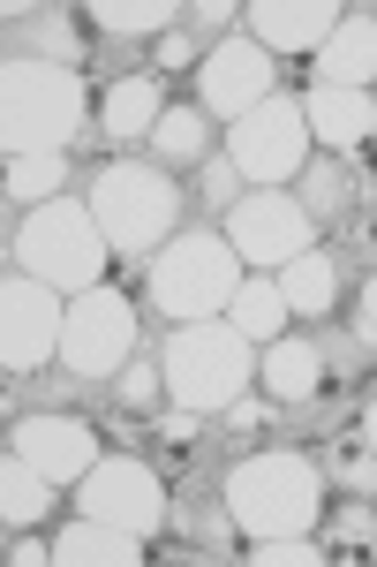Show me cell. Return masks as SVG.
<instances>
[{
	"label": "cell",
	"instance_id": "obj_1",
	"mask_svg": "<svg viewBox=\"0 0 377 567\" xmlns=\"http://www.w3.org/2000/svg\"><path fill=\"white\" fill-rule=\"evenodd\" d=\"M317 499H325V470L310 454H287V446L242 454L227 470V515L250 537H294V529H310L317 523Z\"/></svg>",
	"mask_w": 377,
	"mask_h": 567
},
{
	"label": "cell",
	"instance_id": "obj_2",
	"mask_svg": "<svg viewBox=\"0 0 377 567\" xmlns=\"http://www.w3.org/2000/svg\"><path fill=\"white\" fill-rule=\"evenodd\" d=\"M84 76L76 69H53V61H8L0 76V136H8V159H31V152H61L69 136L84 130Z\"/></svg>",
	"mask_w": 377,
	"mask_h": 567
},
{
	"label": "cell",
	"instance_id": "obj_3",
	"mask_svg": "<svg viewBox=\"0 0 377 567\" xmlns=\"http://www.w3.org/2000/svg\"><path fill=\"white\" fill-rule=\"evenodd\" d=\"M106 235H98V219H91V205H76V197H53V205H31V219L15 227V265L31 272V280H45V288H98L106 280Z\"/></svg>",
	"mask_w": 377,
	"mask_h": 567
},
{
	"label": "cell",
	"instance_id": "obj_4",
	"mask_svg": "<svg viewBox=\"0 0 377 567\" xmlns=\"http://www.w3.org/2000/svg\"><path fill=\"white\" fill-rule=\"evenodd\" d=\"M242 288V250L227 235H174L167 250L151 258V303L167 310L174 326H197V318H219Z\"/></svg>",
	"mask_w": 377,
	"mask_h": 567
},
{
	"label": "cell",
	"instance_id": "obj_5",
	"mask_svg": "<svg viewBox=\"0 0 377 567\" xmlns=\"http://www.w3.org/2000/svg\"><path fill=\"white\" fill-rule=\"evenodd\" d=\"M250 386V333H234L227 318H197V326H181L167 341V393L181 409H234Z\"/></svg>",
	"mask_w": 377,
	"mask_h": 567
},
{
	"label": "cell",
	"instance_id": "obj_6",
	"mask_svg": "<svg viewBox=\"0 0 377 567\" xmlns=\"http://www.w3.org/2000/svg\"><path fill=\"white\" fill-rule=\"evenodd\" d=\"M91 219L114 250H167V227L181 219V189L159 167H106L91 189Z\"/></svg>",
	"mask_w": 377,
	"mask_h": 567
},
{
	"label": "cell",
	"instance_id": "obj_7",
	"mask_svg": "<svg viewBox=\"0 0 377 567\" xmlns=\"http://www.w3.org/2000/svg\"><path fill=\"white\" fill-rule=\"evenodd\" d=\"M302 159H310V114H302V99H287V91H272L227 136V167L250 182V189H272V182L302 175Z\"/></svg>",
	"mask_w": 377,
	"mask_h": 567
},
{
	"label": "cell",
	"instance_id": "obj_8",
	"mask_svg": "<svg viewBox=\"0 0 377 567\" xmlns=\"http://www.w3.org/2000/svg\"><path fill=\"white\" fill-rule=\"evenodd\" d=\"M136 355V310H128L122 288H84L69 303V326H61V363L76 379H122V363Z\"/></svg>",
	"mask_w": 377,
	"mask_h": 567
},
{
	"label": "cell",
	"instance_id": "obj_9",
	"mask_svg": "<svg viewBox=\"0 0 377 567\" xmlns=\"http://www.w3.org/2000/svg\"><path fill=\"white\" fill-rule=\"evenodd\" d=\"M76 507L98 515V523H122L136 537H151V529L167 523V484H159V470H144L136 454H98V470L76 484Z\"/></svg>",
	"mask_w": 377,
	"mask_h": 567
},
{
	"label": "cell",
	"instance_id": "obj_10",
	"mask_svg": "<svg viewBox=\"0 0 377 567\" xmlns=\"http://www.w3.org/2000/svg\"><path fill=\"white\" fill-rule=\"evenodd\" d=\"M61 326H69L61 288H45L31 272H8V288H0V355H8V371H39L45 355H61Z\"/></svg>",
	"mask_w": 377,
	"mask_h": 567
},
{
	"label": "cell",
	"instance_id": "obj_11",
	"mask_svg": "<svg viewBox=\"0 0 377 567\" xmlns=\"http://www.w3.org/2000/svg\"><path fill=\"white\" fill-rule=\"evenodd\" d=\"M272 91H280V69H272V53H264L256 39H219V45L205 53V76H197L205 114H219V122H242V114H256Z\"/></svg>",
	"mask_w": 377,
	"mask_h": 567
},
{
	"label": "cell",
	"instance_id": "obj_12",
	"mask_svg": "<svg viewBox=\"0 0 377 567\" xmlns=\"http://www.w3.org/2000/svg\"><path fill=\"white\" fill-rule=\"evenodd\" d=\"M227 243L250 265H287V258L310 250V213H302V197H287V189H250L227 213Z\"/></svg>",
	"mask_w": 377,
	"mask_h": 567
},
{
	"label": "cell",
	"instance_id": "obj_13",
	"mask_svg": "<svg viewBox=\"0 0 377 567\" xmlns=\"http://www.w3.org/2000/svg\"><path fill=\"white\" fill-rule=\"evenodd\" d=\"M8 454H23V462L45 470L53 484H84L91 470H98V432H91L84 416H23Z\"/></svg>",
	"mask_w": 377,
	"mask_h": 567
},
{
	"label": "cell",
	"instance_id": "obj_14",
	"mask_svg": "<svg viewBox=\"0 0 377 567\" xmlns=\"http://www.w3.org/2000/svg\"><path fill=\"white\" fill-rule=\"evenodd\" d=\"M339 16L333 0H256L250 8V39L264 45V53H325V39H333Z\"/></svg>",
	"mask_w": 377,
	"mask_h": 567
},
{
	"label": "cell",
	"instance_id": "obj_15",
	"mask_svg": "<svg viewBox=\"0 0 377 567\" xmlns=\"http://www.w3.org/2000/svg\"><path fill=\"white\" fill-rule=\"evenodd\" d=\"M302 114H310V130H317V144H333V152H355L363 136H377V99H370V91L317 84L310 99H302Z\"/></svg>",
	"mask_w": 377,
	"mask_h": 567
},
{
	"label": "cell",
	"instance_id": "obj_16",
	"mask_svg": "<svg viewBox=\"0 0 377 567\" xmlns=\"http://www.w3.org/2000/svg\"><path fill=\"white\" fill-rule=\"evenodd\" d=\"M317 84H339V91H370L377 84V16H347L333 39H325Z\"/></svg>",
	"mask_w": 377,
	"mask_h": 567
},
{
	"label": "cell",
	"instance_id": "obj_17",
	"mask_svg": "<svg viewBox=\"0 0 377 567\" xmlns=\"http://www.w3.org/2000/svg\"><path fill=\"white\" fill-rule=\"evenodd\" d=\"M136 553H144V537L122 529V523H98V515H84L76 529L53 537V560L61 567H128Z\"/></svg>",
	"mask_w": 377,
	"mask_h": 567
},
{
	"label": "cell",
	"instance_id": "obj_18",
	"mask_svg": "<svg viewBox=\"0 0 377 567\" xmlns=\"http://www.w3.org/2000/svg\"><path fill=\"white\" fill-rule=\"evenodd\" d=\"M159 114H167V99H159L151 76H122V84H106V99H98V130L114 136V144L151 136V130H159Z\"/></svg>",
	"mask_w": 377,
	"mask_h": 567
},
{
	"label": "cell",
	"instance_id": "obj_19",
	"mask_svg": "<svg viewBox=\"0 0 377 567\" xmlns=\"http://www.w3.org/2000/svg\"><path fill=\"white\" fill-rule=\"evenodd\" d=\"M317 386H325V355H317V341H272L264 349V393L280 401V409H294V401H317Z\"/></svg>",
	"mask_w": 377,
	"mask_h": 567
},
{
	"label": "cell",
	"instance_id": "obj_20",
	"mask_svg": "<svg viewBox=\"0 0 377 567\" xmlns=\"http://www.w3.org/2000/svg\"><path fill=\"white\" fill-rule=\"evenodd\" d=\"M8 31L31 45L39 61L53 69H69V61H84V39H76V23L61 16V8H8Z\"/></svg>",
	"mask_w": 377,
	"mask_h": 567
},
{
	"label": "cell",
	"instance_id": "obj_21",
	"mask_svg": "<svg viewBox=\"0 0 377 567\" xmlns=\"http://www.w3.org/2000/svg\"><path fill=\"white\" fill-rule=\"evenodd\" d=\"M280 296H287V310H310V318H325V310L339 303V265L325 258V250H302V258L280 265Z\"/></svg>",
	"mask_w": 377,
	"mask_h": 567
},
{
	"label": "cell",
	"instance_id": "obj_22",
	"mask_svg": "<svg viewBox=\"0 0 377 567\" xmlns=\"http://www.w3.org/2000/svg\"><path fill=\"white\" fill-rule=\"evenodd\" d=\"M53 492H61V484L45 477V470H31L23 454H8V470H0V515H8V529H31V523H45Z\"/></svg>",
	"mask_w": 377,
	"mask_h": 567
},
{
	"label": "cell",
	"instance_id": "obj_23",
	"mask_svg": "<svg viewBox=\"0 0 377 567\" xmlns=\"http://www.w3.org/2000/svg\"><path fill=\"white\" fill-rule=\"evenodd\" d=\"M287 318H294V310H287V296H280V280H242L234 303H227V326L250 333V341H280Z\"/></svg>",
	"mask_w": 377,
	"mask_h": 567
},
{
	"label": "cell",
	"instance_id": "obj_24",
	"mask_svg": "<svg viewBox=\"0 0 377 567\" xmlns=\"http://www.w3.org/2000/svg\"><path fill=\"white\" fill-rule=\"evenodd\" d=\"M91 23L114 31V39H167L174 8L167 0H106V8H91Z\"/></svg>",
	"mask_w": 377,
	"mask_h": 567
},
{
	"label": "cell",
	"instance_id": "obj_25",
	"mask_svg": "<svg viewBox=\"0 0 377 567\" xmlns=\"http://www.w3.org/2000/svg\"><path fill=\"white\" fill-rule=\"evenodd\" d=\"M69 159L61 152H31V159H8V205H53L61 197Z\"/></svg>",
	"mask_w": 377,
	"mask_h": 567
},
{
	"label": "cell",
	"instance_id": "obj_26",
	"mask_svg": "<svg viewBox=\"0 0 377 567\" xmlns=\"http://www.w3.org/2000/svg\"><path fill=\"white\" fill-rule=\"evenodd\" d=\"M205 106H167V114H159V130H151V152H159V159H197V167H205Z\"/></svg>",
	"mask_w": 377,
	"mask_h": 567
},
{
	"label": "cell",
	"instance_id": "obj_27",
	"mask_svg": "<svg viewBox=\"0 0 377 567\" xmlns=\"http://www.w3.org/2000/svg\"><path fill=\"white\" fill-rule=\"evenodd\" d=\"M302 175H310V189H302V213H310V219H333V213H347L355 182L339 175V167H302Z\"/></svg>",
	"mask_w": 377,
	"mask_h": 567
},
{
	"label": "cell",
	"instance_id": "obj_28",
	"mask_svg": "<svg viewBox=\"0 0 377 567\" xmlns=\"http://www.w3.org/2000/svg\"><path fill=\"white\" fill-rule=\"evenodd\" d=\"M159 386H167V363H144V355H128V363H122V409H128V416L151 409Z\"/></svg>",
	"mask_w": 377,
	"mask_h": 567
},
{
	"label": "cell",
	"instance_id": "obj_29",
	"mask_svg": "<svg viewBox=\"0 0 377 567\" xmlns=\"http://www.w3.org/2000/svg\"><path fill=\"white\" fill-rule=\"evenodd\" d=\"M317 560V545L294 529V537H256V567H310Z\"/></svg>",
	"mask_w": 377,
	"mask_h": 567
},
{
	"label": "cell",
	"instance_id": "obj_30",
	"mask_svg": "<svg viewBox=\"0 0 377 567\" xmlns=\"http://www.w3.org/2000/svg\"><path fill=\"white\" fill-rule=\"evenodd\" d=\"M333 477L347 484V492H377V446H370V454H355V446L333 454Z\"/></svg>",
	"mask_w": 377,
	"mask_h": 567
},
{
	"label": "cell",
	"instance_id": "obj_31",
	"mask_svg": "<svg viewBox=\"0 0 377 567\" xmlns=\"http://www.w3.org/2000/svg\"><path fill=\"white\" fill-rule=\"evenodd\" d=\"M333 537L363 553V545H377V515H370V507H339V515H333Z\"/></svg>",
	"mask_w": 377,
	"mask_h": 567
},
{
	"label": "cell",
	"instance_id": "obj_32",
	"mask_svg": "<svg viewBox=\"0 0 377 567\" xmlns=\"http://www.w3.org/2000/svg\"><path fill=\"white\" fill-rule=\"evenodd\" d=\"M197 424H205V416H197V409H174L167 424H159V446H167V454H181V446H189V439H197Z\"/></svg>",
	"mask_w": 377,
	"mask_h": 567
},
{
	"label": "cell",
	"instance_id": "obj_33",
	"mask_svg": "<svg viewBox=\"0 0 377 567\" xmlns=\"http://www.w3.org/2000/svg\"><path fill=\"white\" fill-rule=\"evenodd\" d=\"M234 23V8L227 0H205V8H189V31H227Z\"/></svg>",
	"mask_w": 377,
	"mask_h": 567
},
{
	"label": "cell",
	"instance_id": "obj_34",
	"mask_svg": "<svg viewBox=\"0 0 377 567\" xmlns=\"http://www.w3.org/2000/svg\"><path fill=\"white\" fill-rule=\"evenodd\" d=\"M234 182H242V175H234V167H205V189H211V197H219V205H227V213L242 205V197H234Z\"/></svg>",
	"mask_w": 377,
	"mask_h": 567
},
{
	"label": "cell",
	"instance_id": "obj_35",
	"mask_svg": "<svg viewBox=\"0 0 377 567\" xmlns=\"http://www.w3.org/2000/svg\"><path fill=\"white\" fill-rule=\"evenodd\" d=\"M189 53H197V39H189V31H167V39H159V69H181Z\"/></svg>",
	"mask_w": 377,
	"mask_h": 567
},
{
	"label": "cell",
	"instance_id": "obj_36",
	"mask_svg": "<svg viewBox=\"0 0 377 567\" xmlns=\"http://www.w3.org/2000/svg\"><path fill=\"white\" fill-rule=\"evenodd\" d=\"M8 560H15V567H39V560H53V545H39V537H8Z\"/></svg>",
	"mask_w": 377,
	"mask_h": 567
},
{
	"label": "cell",
	"instance_id": "obj_37",
	"mask_svg": "<svg viewBox=\"0 0 377 567\" xmlns=\"http://www.w3.org/2000/svg\"><path fill=\"white\" fill-rule=\"evenodd\" d=\"M264 416H280V409H256V401H234V409H227V424H242V432L264 424Z\"/></svg>",
	"mask_w": 377,
	"mask_h": 567
},
{
	"label": "cell",
	"instance_id": "obj_38",
	"mask_svg": "<svg viewBox=\"0 0 377 567\" xmlns=\"http://www.w3.org/2000/svg\"><path fill=\"white\" fill-rule=\"evenodd\" d=\"M363 333L377 341V272H370V288H363Z\"/></svg>",
	"mask_w": 377,
	"mask_h": 567
},
{
	"label": "cell",
	"instance_id": "obj_39",
	"mask_svg": "<svg viewBox=\"0 0 377 567\" xmlns=\"http://www.w3.org/2000/svg\"><path fill=\"white\" fill-rule=\"evenodd\" d=\"M370 446H377V401H370Z\"/></svg>",
	"mask_w": 377,
	"mask_h": 567
}]
</instances>
